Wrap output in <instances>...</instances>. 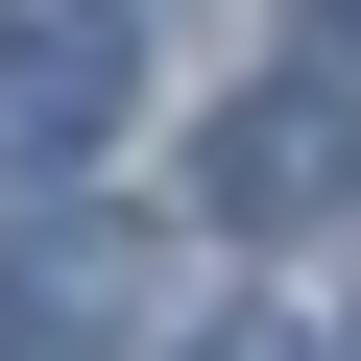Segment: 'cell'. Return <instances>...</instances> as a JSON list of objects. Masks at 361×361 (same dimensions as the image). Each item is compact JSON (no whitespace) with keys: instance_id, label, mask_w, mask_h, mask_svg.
I'll return each mask as SVG.
<instances>
[{"instance_id":"1","label":"cell","mask_w":361,"mask_h":361,"mask_svg":"<svg viewBox=\"0 0 361 361\" xmlns=\"http://www.w3.org/2000/svg\"><path fill=\"white\" fill-rule=\"evenodd\" d=\"M337 193H361V97H337V49H289V73L193 145V217H217V241H313Z\"/></svg>"},{"instance_id":"2","label":"cell","mask_w":361,"mask_h":361,"mask_svg":"<svg viewBox=\"0 0 361 361\" xmlns=\"http://www.w3.org/2000/svg\"><path fill=\"white\" fill-rule=\"evenodd\" d=\"M145 121V25H121V0H25V25H0V145H25V169H97Z\"/></svg>"},{"instance_id":"3","label":"cell","mask_w":361,"mask_h":361,"mask_svg":"<svg viewBox=\"0 0 361 361\" xmlns=\"http://www.w3.org/2000/svg\"><path fill=\"white\" fill-rule=\"evenodd\" d=\"M0 313H25L49 361H121V337H169V217H97V193H73V217L25 241V289H0Z\"/></svg>"},{"instance_id":"4","label":"cell","mask_w":361,"mask_h":361,"mask_svg":"<svg viewBox=\"0 0 361 361\" xmlns=\"http://www.w3.org/2000/svg\"><path fill=\"white\" fill-rule=\"evenodd\" d=\"M169 361H337L313 313H217V337H169Z\"/></svg>"},{"instance_id":"5","label":"cell","mask_w":361,"mask_h":361,"mask_svg":"<svg viewBox=\"0 0 361 361\" xmlns=\"http://www.w3.org/2000/svg\"><path fill=\"white\" fill-rule=\"evenodd\" d=\"M313 25H337V49H361V0H313Z\"/></svg>"},{"instance_id":"6","label":"cell","mask_w":361,"mask_h":361,"mask_svg":"<svg viewBox=\"0 0 361 361\" xmlns=\"http://www.w3.org/2000/svg\"><path fill=\"white\" fill-rule=\"evenodd\" d=\"M0 361H25V313H0Z\"/></svg>"}]
</instances>
